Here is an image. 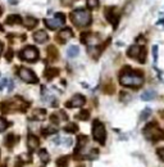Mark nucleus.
Segmentation results:
<instances>
[{"mask_svg":"<svg viewBox=\"0 0 164 167\" xmlns=\"http://www.w3.org/2000/svg\"><path fill=\"white\" fill-rule=\"evenodd\" d=\"M46 115V110L45 109H35L33 113H32V120H44Z\"/></svg>","mask_w":164,"mask_h":167,"instance_id":"nucleus-17","label":"nucleus"},{"mask_svg":"<svg viewBox=\"0 0 164 167\" xmlns=\"http://www.w3.org/2000/svg\"><path fill=\"white\" fill-rule=\"evenodd\" d=\"M105 17L106 19L113 24V27L115 29L117 24H118V21H119V12L115 7H109L105 9Z\"/></svg>","mask_w":164,"mask_h":167,"instance_id":"nucleus-8","label":"nucleus"},{"mask_svg":"<svg viewBox=\"0 0 164 167\" xmlns=\"http://www.w3.org/2000/svg\"><path fill=\"white\" fill-rule=\"evenodd\" d=\"M71 37H73V31L71 29H68V27L59 32V39L62 41H67V40H69Z\"/></svg>","mask_w":164,"mask_h":167,"instance_id":"nucleus-14","label":"nucleus"},{"mask_svg":"<svg viewBox=\"0 0 164 167\" xmlns=\"http://www.w3.org/2000/svg\"><path fill=\"white\" fill-rule=\"evenodd\" d=\"M78 118L82 120V121H87V120L90 118V112H89V110H86V109L81 110L79 115H78Z\"/></svg>","mask_w":164,"mask_h":167,"instance_id":"nucleus-25","label":"nucleus"},{"mask_svg":"<svg viewBox=\"0 0 164 167\" xmlns=\"http://www.w3.org/2000/svg\"><path fill=\"white\" fill-rule=\"evenodd\" d=\"M48 39H49L48 32H45L44 30H38V31H36V32L33 34V40L36 41V43H38V44L46 43Z\"/></svg>","mask_w":164,"mask_h":167,"instance_id":"nucleus-10","label":"nucleus"},{"mask_svg":"<svg viewBox=\"0 0 164 167\" xmlns=\"http://www.w3.org/2000/svg\"><path fill=\"white\" fill-rule=\"evenodd\" d=\"M18 76L22 81H24L27 84H36L38 81V78L33 73V71H31L30 68H26V67H22L18 69Z\"/></svg>","mask_w":164,"mask_h":167,"instance_id":"nucleus-5","label":"nucleus"},{"mask_svg":"<svg viewBox=\"0 0 164 167\" xmlns=\"http://www.w3.org/2000/svg\"><path fill=\"white\" fill-rule=\"evenodd\" d=\"M92 135L95 142H98L99 144L104 145L105 140H106V131H105V126L100 122V121H94V126H92Z\"/></svg>","mask_w":164,"mask_h":167,"instance_id":"nucleus-4","label":"nucleus"},{"mask_svg":"<svg viewBox=\"0 0 164 167\" xmlns=\"http://www.w3.org/2000/svg\"><path fill=\"white\" fill-rule=\"evenodd\" d=\"M141 50H142V46H139V45H132L128 48L127 50V55L130 58H133V59H137L139 55L141 54Z\"/></svg>","mask_w":164,"mask_h":167,"instance_id":"nucleus-11","label":"nucleus"},{"mask_svg":"<svg viewBox=\"0 0 164 167\" xmlns=\"http://www.w3.org/2000/svg\"><path fill=\"white\" fill-rule=\"evenodd\" d=\"M19 58L23 61H36L38 58V50L35 46H27L19 53Z\"/></svg>","mask_w":164,"mask_h":167,"instance_id":"nucleus-6","label":"nucleus"},{"mask_svg":"<svg viewBox=\"0 0 164 167\" xmlns=\"http://www.w3.org/2000/svg\"><path fill=\"white\" fill-rule=\"evenodd\" d=\"M64 130H65L67 132H77V131H78V126H77L76 123H69L68 126L64 127Z\"/></svg>","mask_w":164,"mask_h":167,"instance_id":"nucleus-26","label":"nucleus"},{"mask_svg":"<svg viewBox=\"0 0 164 167\" xmlns=\"http://www.w3.org/2000/svg\"><path fill=\"white\" fill-rule=\"evenodd\" d=\"M5 58H7V61H10V59L13 58V50H10V49L8 50V53H7V57H5Z\"/></svg>","mask_w":164,"mask_h":167,"instance_id":"nucleus-34","label":"nucleus"},{"mask_svg":"<svg viewBox=\"0 0 164 167\" xmlns=\"http://www.w3.org/2000/svg\"><path fill=\"white\" fill-rule=\"evenodd\" d=\"M17 140H18V137H16L13 134H9L8 137H7V144H8V147H13L14 142H17Z\"/></svg>","mask_w":164,"mask_h":167,"instance_id":"nucleus-28","label":"nucleus"},{"mask_svg":"<svg viewBox=\"0 0 164 167\" xmlns=\"http://www.w3.org/2000/svg\"><path fill=\"white\" fill-rule=\"evenodd\" d=\"M156 154H158L159 159H160L161 162H164V147H163V148H158V149H156Z\"/></svg>","mask_w":164,"mask_h":167,"instance_id":"nucleus-32","label":"nucleus"},{"mask_svg":"<svg viewBox=\"0 0 164 167\" xmlns=\"http://www.w3.org/2000/svg\"><path fill=\"white\" fill-rule=\"evenodd\" d=\"M137 61H139V63H141V64H144L145 62H146V49L142 46V50H141V54L139 55V58H137Z\"/></svg>","mask_w":164,"mask_h":167,"instance_id":"nucleus-29","label":"nucleus"},{"mask_svg":"<svg viewBox=\"0 0 164 167\" xmlns=\"http://www.w3.org/2000/svg\"><path fill=\"white\" fill-rule=\"evenodd\" d=\"M22 22V17L18 14H12L7 18V23L8 24H16V23H21Z\"/></svg>","mask_w":164,"mask_h":167,"instance_id":"nucleus-19","label":"nucleus"},{"mask_svg":"<svg viewBox=\"0 0 164 167\" xmlns=\"http://www.w3.org/2000/svg\"><path fill=\"white\" fill-rule=\"evenodd\" d=\"M27 145H28L30 152L36 150V149L38 148V145H40L38 137H36L35 135H28V137H27Z\"/></svg>","mask_w":164,"mask_h":167,"instance_id":"nucleus-12","label":"nucleus"},{"mask_svg":"<svg viewBox=\"0 0 164 167\" xmlns=\"http://www.w3.org/2000/svg\"><path fill=\"white\" fill-rule=\"evenodd\" d=\"M156 98V93L153 91V90H147L145 91L144 94H141V99L145 100V102H149V100H153Z\"/></svg>","mask_w":164,"mask_h":167,"instance_id":"nucleus-15","label":"nucleus"},{"mask_svg":"<svg viewBox=\"0 0 164 167\" xmlns=\"http://www.w3.org/2000/svg\"><path fill=\"white\" fill-rule=\"evenodd\" d=\"M99 5V0H87V8L90 9H95Z\"/></svg>","mask_w":164,"mask_h":167,"instance_id":"nucleus-30","label":"nucleus"},{"mask_svg":"<svg viewBox=\"0 0 164 167\" xmlns=\"http://www.w3.org/2000/svg\"><path fill=\"white\" fill-rule=\"evenodd\" d=\"M153 58H154V62H156V59H158V46L156 45L153 46Z\"/></svg>","mask_w":164,"mask_h":167,"instance_id":"nucleus-33","label":"nucleus"},{"mask_svg":"<svg viewBox=\"0 0 164 167\" xmlns=\"http://www.w3.org/2000/svg\"><path fill=\"white\" fill-rule=\"evenodd\" d=\"M150 113H151V109L150 108H145L142 112H141V116H140V121H145L146 118H149Z\"/></svg>","mask_w":164,"mask_h":167,"instance_id":"nucleus-27","label":"nucleus"},{"mask_svg":"<svg viewBox=\"0 0 164 167\" xmlns=\"http://www.w3.org/2000/svg\"><path fill=\"white\" fill-rule=\"evenodd\" d=\"M74 2V0H63V4L64 5H69V4H72Z\"/></svg>","mask_w":164,"mask_h":167,"instance_id":"nucleus-35","label":"nucleus"},{"mask_svg":"<svg viewBox=\"0 0 164 167\" xmlns=\"http://www.w3.org/2000/svg\"><path fill=\"white\" fill-rule=\"evenodd\" d=\"M142 132H144L145 137L147 139V140H150V142L158 143V142L164 140V131L158 126L156 122H150V123H147Z\"/></svg>","mask_w":164,"mask_h":167,"instance_id":"nucleus-2","label":"nucleus"},{"mask_svg":"<svg viewBox=\"0 0 164 167\" xmlns=\"http://www.w3.org/2000/svg\"><path fill=\"white\" fill-rule=\"evenodd\" d=\"M2 50H3V44L0 43V53H2Z\"/></svg>","mask_w":164,"mask_h":167,"instance_id":"nucleus-37","label":"nucleus"},{"mask_svg":"<svg viewBox=\"0 0 164 167\" xmlns=\"http://www.w3.org/2000/svg\"><path fill=\"white\" fill-rule=\"evenodd\" d=\"M67 120H68V117H67V115H65L64 112L53 113L51 117H50V121H51L54 125H58L59 122H62V121H67Z\"/></svg>","mask_w":164,"mask_h":167,"instance_id":"nucleus-13","label":"nucleus"},{"mask_svg":"<svg viewBox=\"0 0 164 167\" xmlns=\"http://www.w3.org/2000/svg\"><path fill=\"white\" fill-rule=\"evenodd\" d=\"M86 143H87V136H85V135H79V136H78V144H77L76 153H78V150H79L81 148H84Z\"/></svg>","mask_w":164,"mask_h":167,"instance_id":"nucleus-21","label":"nucleus"},{"mask_svg":"<svg viewBox=\"0 0 164 167\" xmlns=\"http://www.w3.org/2000/svg\"><path fill=\"white\" fill-rule=\"evenodd\" d=\"M119 82L123 86L137 89V88L142 86L144 75L141 71H133V69H131V67H125L120 71Z\"/></svg>","mask_w":164,"mask_h":167,"instance_id":"nucleus-1","label":"nucleus"},{"mask_svg":"<svg viewBox=\"0 0 164 167\" xmlns=\"http://www.w3.org/2000/svg\"><path fill=\"white\" fill-rule=\"evenodd\" d=\"M2 13H3V12H2V8H0V16H2Z\"/></svg>","mask_w":164,"mask_h":167,"instance_id":"nucleus-38","label":"nucleus"},{"mask_svg":"<svg viewBox=\"0 0 164 167\" xmlns=\"http://www.w3.org/2000/svg\"><path fill=\"white\" fill-rule=\"evenodd\" d=\"M85 102H86V99H85L84 95L76 94V95H73V98H72L69 102L65 103V107H67V108H71V107H81V105L85 104Z\"/></svg>","mask_w":164,"mask_h":167,"instance_id":"nucleus-9","label":"nucleus"},{"mask_svg":"<svg viewBox=\"0 0 164 167\" xmlns=\"http://www.w3.org/2000/svg\"><path fill=\"white\" fill-rule=\"evenodd\" d=\"M64 21H65L64 14H62V13H57L54 18H51V19H45L44 22H45L46 27H49L50 30H57V29H59V27L64 23Z\"/></svg>","mask_w":164,"mask_h":167,"instance_id":"nucleus-7","label":"nucleus"},{"mask_svg":"<svg viewBox=\"0 0 164 167\" xmlns=\"http://www.w3.org/2000/svg\"><path fill=\"white\" fill-rule=\"evenodd\" d=\"M78 167H82V166H78Z\"/></svg>","mask_w":164,"mask_h":167,"instance_id":"nucleus-39","label":"nucleus"},{"mask_svg":"<svg viewBox=\"0 0 164 167\" xmlns=\"http://www.w3.org/2000/svg\"><path fill=\"white\" fill-rule=\"evenodd\" d=\"M40 159L43 161L44 163H46V162L50 159V157H49V153H48L45 149H41V150H40Z\"/></svg>","mask_w":164,"mask_h":167,"instance_id":"nucleus-24","label":"nucleus"},{"mask_svg":"<svg viewBox=\"0 0 164 167\" xmlns=\"http://www.w3.org/2000/svg\"><path fill=\"white\" fill-rule=\"evenodd\" d=\"M9 126V123L3 118V117H0V132H2V131H4L7 127Z\"/></svg>","mask_w":164,"mask_h":167,"instance_id":"nucleus-31","label":"nucleus"},{"mask_svg":"<svg viewBox=\"0 0 164 167\" xmlns=\"http://www.w3.org/2000/svg\"><path fill=\"white\" fill-rule=\"evenodd\" d=\"M58 73H59V69L58 68H48L46 71H45V77L48 78V80H53L54 77H57L58 76Z\"/></svg>","mask_w":164,"mask_h":167,"instance_id":"nucleus-16","label":"nucleus"},{"mask_svg":"<svg viewBox=\"0 0 164 167\" xmlns=\"http://www.w3.org/2000/svg\"><path fill=\"white\" fill-rule=\"evenodd\" d=\"M68 162H69V157H68V156H63L62 158H59L57 161V164H58V167H67Z\"/></svg>","mask_w":164,"mask_h":167,"instance_id":"nucleus-22","label":"nucleus"},{"mask_svg":"<svg viewBox=\"0 0 164 167\" xmlns=\"http://www.w3.org/2000/svg\"><path fill=\"white\" fill-rule=\"evenodd\" d=\"M156 24H164V19H160V21H158V22H156Z\"/></svg>","mask_w":164,"mask_h":167,"instance_id":"nucleus-36","label":"nucleus"},{"mask_svg":"<svg viewBox=\"0 0 164 167\" xmlns=\"http://www.w3.org/2000/svg\"><path fill=\"white\" fill-rule=\"evenodd\" d=\"M71 21L77 27H86L91 23V13L86 9H76L71 13Z\"/></svg>","mask_w":164,"mask_h":167,"instance_id":"nucleus-3","label":"nucleus"},{"mask_svg":"<svg viewBox=\"0 0 164 167\" xmlns=\"http://www.w3.org/2000/svg\"><path fill=\"white\" fill-rule=\"evenodd\" d=\"M57 131H58L57 127H54V126H53V127H51V126H48L46 129L43 130V135H44V136H48V135H51V134H55Z\"/></svg>","mask_w":164,"mask_h":167,"instance_id":"nucleus-23","label":"nucleus"},{"mask_svg":"<svg viewBox=\"0 0 164 167\" xmlns=\"http://www.w3.org/2000/svg\"><path fill=\"white\" fill-rule=\"evenodd\" d=\"M23 23H24V26L27 27V29H33V27L37 24V19L33 18V17H27Z\"/></svg>","mask_w":164,"mask_h":167,"instance_id":"nucleus-20","label":"nucleus"},{"mask_svg":"<svg viewBox=\"0 0 164 167\" xmlns=\"http://www.w3.org/2000/svg\"><path fill=\"white\" fill-rule=\"evenodd\" d=\"M78 54H79V48L77 45H72V46L68 48V50H67V55L69 58H76Z\"/></svg>","mask_w":164,"mask_h":167,"instance_id":"nucleus-18","label":"nucleus"}]
</instances>
